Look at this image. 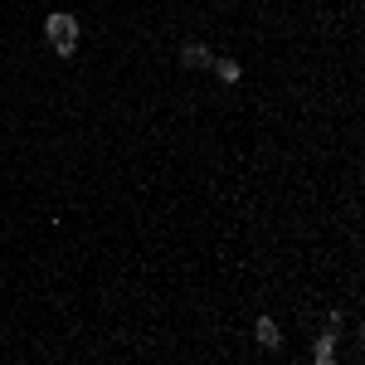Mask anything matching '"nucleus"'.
Segmentation results:
<instances>
[{
  "instance_id": "obj_1",
  "label": "nucleus",
  "mask_w": 365,
  "mask_h": 365,
  "mask_svg": "<svg viewBox=\"0 0 365 365\" xmlns=\"http://www.w3.org/2000/svg\"><path fill=\"white\" fill-rule=\"evenodd\" d=\"M44 34H49V44H78V20L73 15H63V10H54L49 20H44Z\"/></svg>"
},
{
  "instance_id": "obj_2",
  "label": "nucleus",
  "mask_w": 365,
  "mask_h": 365,
  "mask_svg": "<svg viewBox=\"0 0 365 365\" xmlns=\"http://www.w3.org/2000/svg\"><path fill=\"white\" fill-rule=\"evenodd\" d=\"M180 63H185V68H210V63H215V49L200 44V39H190V44H180Z\"/></svg>"
},
{
  "instance_id": "obj_3",
  "label": "nucleus",
  "mask_w": 365,
  "mask_h": 365,
  "mask_svg": "<svg viewBox=\"0 0 365 365\" xmlns=\"http://www.w3.org/2000/svg\"><path fill=\"white\" fill-rule=\"evenodd\" d=\"M253 336H258V346H263V351H278V346H282V331H278V322H273V317H258Z\"/></svg>"
},
{
  "instance_id": "obj_4",
  "label": "nucleus",
  "mask_w": 365,
  "mask_h": 365,
  "mask_svg": "<svg viewBox=\"0 0 365 365\" xmlns=\"http://www.w3.org/2000/svg\"><path fill=\"white\" fill-rule=\"evenodd\" d=\"M312 356H317V365H331V361H336V331H327V336L317 341V351H312Z\"/></svg>"
},
{
  "instance_id": "obj_5",
  "label": "nucleus",
  "mask_w": 365,
  "mask_h": 365,
  "mask_svg": "<svg viewBox=\"0 0 365 365\" xmlns=\"http://www.w3.org/2000/svg\"><path fill=\"white\" fill-rule=\"evenodd\" d=\"M210 68H215V73H220V78H225V83H239V73H244V68H239V63H234V58H215V63H210Z\"/></svg>"
}]
</instances>
